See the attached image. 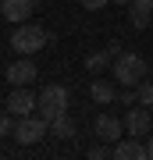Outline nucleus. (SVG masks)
I'll list each match as a JSON object with an SVG mask.
<instances>
[{
  "mask_svg": "<svg viewBox=\"0 0 153 160\" xmlns=\"http://www.w3.org/2000/svg\"><path fill=\"white\" fill-rule=\"evenodd\" d=\"M114 4H125V7H128V4H132V0H114Z\"/></svg>",
  "mask_w": 153,
  "mask_h": 160,
  "instance_id": "22",
  "label": "nucleus"
},
{
  "mask_svg": "<svg viewBox=\"0 0 153 160\" xmlns=\"http://www.w3.org/2000/svg\"><path fill=\"white\" fill-rule=\"evenodd\" d=\"M93 132H96V139L100 142H118L121 139V132H125V121H121L118 114H107V110H103V114H96V121H93Z\"/></svg>",
  "mask_w": 153,
  "mask_h": 160,
  "instance_id": "7",
  "label": "nucleus"
},
{
  "mask_svg": "<svg viewBox=\"0 0 153 160\" xmlns=\"http://www.w3.org/2000/svg\"><path fill=\"white\" fill-rule=\"evenodd\" d=\"M0 7H4V0H0Z\"/></svg>",
  "mask_w": 153,
  "mask_h": 160,
  "instance_id": "23",
  "label": "nucleus"
},
{
  "mask_svg": "<svg viewBox=\"0 0 153 160\" xmlns=\"http://www.w3.org/2000/svg\"><path fill=\"white\" fill-rule=\"evenodd\" d=\"M46 39H50V36H46L43 25L22 22V25L11 32V50H14V53H22V57H32L36 50H43V46H46Z\"/></svg>",
  "mask_w": 153,
  "mask_h": 160,
  "instance_id": "1",
  "label": "nucleus"
},
{
  "mask_svg": "<svg viewBox=\"0 0 153 160\" xmlns=\"http://www.w3.org/2000/svg\"><path fill=\"white\" fill-rule=\"evenodd\" d=\"M110 64H114V53L110 50H96V53L85 57V71H89V75H103Z\"/></svg>",
  "mask_w": 153,
  "mask_h": 160,
  "instance_id": "13",
  "label": "nucleus"
},
{
  "mask_svg": "<svg viewBox=\"0 0 153 160\" xmlns=\"http://www.w3.org/2000/svg\"><path fill=\"white\" fill-rule=\"evenodd\" d=\"M4 75H7V82H11V86H32L39 71H36L32 57H18V61L7 64V71H4Z\"/></svg>",
  "mask_w": 153,
  "mask_h": 160,
  "instance_id": "8",
  "label": "nucleus"
},
{
  "mask_svg": "<svg viewBox=\"0 0 153 160\" xmlns=\"http://www.w3.org/2000/svg\"><path fill=\"white\" fill-rule=\"evenodd\" d=\"M146 157L153 160V132H150V135H146Z\"/></svg>",
  "mask_w": 153,
  "mask_h": 160,
  "instance_id": "20",
  "label": "nucleus"
},
{
  "mask_svg": "<svg viewBox=\"0 0 153 160\" xmlns=\"http://www.w3.org/2000/svg\"><path fill=\"white\" fill-rule=\"evenodd\" d=\"M89 96H93V103L107 107V103H114V100H118V92H114V82H110V78L96 75V78H93V86H89Z\"/></svg>",
  "mask_w": 153,
  "mask_h": 160,
  "instance_id": "11",
  "label": "nucleus"
},
{
  "mask_svg": "<svg viewBox=\"0 0 153 160\" xmlns=\"http://www.w3.org/2000/svg\"><path fill=\"white\" fill-rule=\"evenodd\" d=\"M135 96H139L142 107H153V82H150V78H142L139 86H135Z\"/></svg>",
  "mask_w": 153,
  "mask_h": 160,
  "instance_id": "15",
  "label": "nucleus"
},
{
  "mask_svg": "<svg viewBox=\"0 0 153 160\" xmlns=\"http://www.w3.org/2000/svg\"><path fill=\"white\" fill-rule=\"evenodd\" d=\"M36 103H39V92H32V86H14L4 107L14 118H22V114H36Z\"/></svg>",
  "mask_w": 153,
  "mask_h": 160,
  "instance_id": "5",
  "label": "nucleus"
},
{
  "mask_svg": "<svg viewBox=\"0 0 153 160\" xmlns=\"http://www.w3.org/2000/svg\"><path fill=\"white\" fill-rule=\"evenodd\" d=\"M68 110V89L64 86H43L39 89V103H36V114L39 118H46V121H54L57 114H64Z\"/></svg>",
  "mask_w": 153,
  "mask_h": 160,
  "instance_id": "4",
  "label": "nucleus"
},
{
  "mask_svg": "<svg viewBox=\"0 0 153 160\" xmlns=\"http://www.w3.org/2000/svg\"><path fill=\"white\" fill-rule=\"evenodd\" d=\"M11 135L22 146H36L43 135H50V121L39 118V114H22V118L14 121V132H11Z\"/></svg>",
  "mask_w": 153,
  "mask_h": 160,
  "instance_id": "3",
  "label": "nucleus"
},
{
  "mask_svg": "<svg viewBox=\"0 0 153 160\" xmlns=\"http://www.w3.org/2000/svg\"><path fill=\"white\" fill-rule=\"evenodd\" d=\"M50 135H54V139H75V135H79V125L68 118V110L50 121Z\"/></svg>",
  "mask_w": 153,
  "mask_h": 160,
  "instance_id": "12",
  "label": "nucleus"
},
{
  "mask_svg": "<svg viewBox=\"0 0 153 160\" xmlns=\"http://www.w3.org/2000/svg\"><path fill=\"white\" fill-rule=\"evenodd\" d=\"M150 14L153 11H146V7H139V4H128V22H132V29H150Z\"/></svg>",
  "mask_w": 153,
  "mask_h": 160,
  "instance_id": "14",
  "label": "nucleus"
},
{
  "mask_svg": "<svg viewBox=\"0 0 153 160\" xmlns=\"http://www.w3.org/2000/svg\"><path fill=\"white\" fill-rule=\"evenodd\" d=\"M114 160H142L146 157V142H142V139H135V135H121L118 142H114V153H110Z\"/></svg>",
  "mask_w": 153,
  "mask_h": 160,
  "instance_id": "9",
  "label": "nucleus"
},
{
  "mask_svg": "<svg viewBox=\"0 0 153 160\" xmlns=\"http://www.w3.org/2000/svg\"><path fill=\"white\" fill-rule=\"evenodd\" d=\"M125 132H128V135H135V139H146L150 132H153V114H150V107H142V103L128 107V114H125Z\"/></svg>",
  "mask_w": 153,
  "mask_h": 160,
  "instance_id": "6",
  "label": "nucleus"
},
{
  "mask_svg": "<svg viewBox=\"0 0 153 160\" xmlns=\"http://www.w3.org/2000/svg\"><path fill=\"white\" fill-rule=\"evenodd\" d=\"M85 153H89L93 160H103V157H110V153H114V146H110V142H96V146L85 149Z\"/></svg>",
  "mask_w": 153,
  "mask_h": 160,
  "instance_id": "18",
  "label": "nucleus"
},
{
  "mask_svg": "<svg viewBox=\"0 0 153 160\" xmlns=\"http://www.w3.org/2000/svg\"><path fill=\"white\" fill-rule=\"evenodd\" d=\"M36 11V0H4V7H0V14L7 18V22H28V14Z\"/></svg>",
  "mask_w": 153,
  "mask_h": 160,
  "instance_id": "10",
  "label": "nucleus"
},
{
  "mask_svg": "<svg viewBox=\"0 0 153 160\" xmlns=\"http://www.w3.org/2000/svg\"><path fill=\"white\" fill-rule=\"evenodd\" d=\"M110 68H114L118 86H139V82L146 78V61H142L139 53H132V50H121Z\"/></svg>",
  "mask_w": 153,
  "mask_h": 160,
  "instance_id": "2",
  "label": "nucleus"
},
{
  "mask_svg": "<svg viewBox=\"0 0 153 160\" xmlns=\"http://www.w3.org/2000/svg\"><path fill=\"white\" fill-rule=\"evenodd\" d=\"M132 4H139V7H146V11H153V0H132Z\"/></svg>",
  "mask_w": 153,
  "mask_h": 160,
  "instance_id": "21",
  "label": "nucleus"
},
{
  "mask_svg": "<svg viewBox=\"0 0 153 160\" xmlns=\"http://www.w3.org/2000/svg\"><path fill=\"white\" fill-rule=\"evenodd\" d=\"M79 4L85 7V11H100V7H107L110 0H79Z\"/></svg>",
  "mask_w": 153,
  "mask_h": 160,
  "instance_id": "19",
  "label": "nucleus"
},
{
  "mask_svg": "<svg viewBox=\"0 0 153 160\" xmlns=\"http://www.w3.org/2000/svg\"><path fill=\"white\" fill-rule=\"evenodd\" d=\"M14 132V114L7 107H0V135H11Z\"/></svg>",
  "mask_w": 153,
  "mask_h": 160,
  "instance_id": "17",
  "label": "nucleus"
},
{
  "mask_svg": "<svg viewBox=\"0 0 153 160\" xmlns=\"http://www.w3.org/2000/svg\"><path fill=\"white\" fill-rule=\"evenodd\" d=\"M139 103V96H135V86H125L118 92V107H135Z\"/></svg>",
  "mask_w": 153,
  "mask_h": 160,
  "instance_id": "16",
  "label": "nucleus"
}]
</instances>
